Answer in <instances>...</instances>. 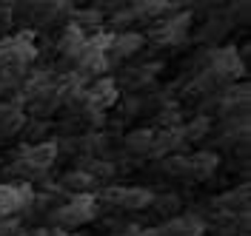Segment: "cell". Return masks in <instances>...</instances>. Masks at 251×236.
I'll list each match as a JSON object with an SVG mask.
<instances>
[{"instance_id":"1","label":"cell","mask_w":251,"mask_h":236,"mask_svg":"<svg viewBox=\"0 0 251 236\" xmlns=\"http://www.w3.org/2000/svg\"><path fill=\"white\" fill-rule=\"evenodd\" d=\"M97 216V199H94L92 193H75L72 199L66 205H60L54 214H51V219L63 225V228H77V225H86V222H92Z\"/></svg>"},{"instance_id":"2","label":"cell","mask_w":251,"mask_h":236,"mask_svg":"<svg viewBox=\"0 0 251 236\" xmlns=\"http://www.w3.org/2000/svg\"><path fill=\"white\" fill-rule=\"evenodd\" d=\"M34 205V188L29 182H20V185H0V219L6 216H15L20 211H26Z\"/></svg>"},{"instance_id":"3","label":"cell","mask_w":251,"mask_h":236,"mask_svg":"<svg viewBox=\"0 0 251 236\" xmlns=\"http://www.w3.org/2000/svg\"><path fill=\"white\" fill-rule=\"evenodd\" d=\"M111 205H120L123 211H143L154 202V193L151 188H143V185H128V188H109L103 193Z\"/></svg>"},{"instance_id":"4","label":"cell","mask_w":251,"mask_h":236,"mask_svg":"<svg viewBox=\"0 0 251 236\" xmlns=\"http://www.w3.org/2000/svg\"><path fill=\"white\" fill-rule=\"evenodd\" d=\"M208 71L214 74V77H240L243 71H246V65L240 60V51L234 46H226V48H217L214 54H211V60H208Z\"/></svg>"},{"instance_id":"5","label":"cell","mask_w":251,"mask_h":236,"mask_svg":"<svg viewBox=\"0 0 251 236\" xmlns=\"http://www.w3.org/2000/svg\"><path fill=\"white\" fill-rule=\"evenodd\" d=\"M117 100H120V91H117V83L111 77L94 80L92 86L86 88V106H89V108L106 111V108H111Z\"/></svg>"},{"instance_id":"6","label":"cell","mask_w":251,"mask_h":236,"mask_svg":"<svg viewBox=\"0 0 251 236\" xmlns=\"http://www.w3.org/2000/svg\"><path fill=\"white\" fill-rule=\"evenodd\" d=\"M188 26H191V15H188V12H174V15H169L166 23L157 29V40H160V43H180V40H186Z\"/></svg>"},{"instance_id":"7","label":"cell","mask_w":251,"mask_h":236,"mask_svg":"<svg viewBox=\"0 0 251 236\" xmlns=\"http://www.w3.org/2000/svg\"><path fill=\"white\" fill-rule=\"evenodd\" d=\"M86 32L80 29V26H75V23H69L66 29H63L60 34V40H57V51H60L66 60H77L80 57V51L86 48Z\"/></svg>"},{"instance_id":"8","label":"cell","mask_w":251,"mask_h":236,"mask_svg":"<svg viewBox=\"0 0 251 236\" xmlns=\"http://www.w3.org/2000/svg\"><path fill=\"white\" fill-rule=\"evenodd\" d=\"M80 68V77H94V74H106L109 71V54H103V51H97L86 43V48L80 51V57L75 60Z\"/></svg>"},{"instance_id":"9","label":"cell","mask_w":251,"mask_h":236,"mask_svg":"<svg viewBox=\"0 0 251 236\" xmlns=\"http://www.w3.org/2000/svg\"><path fill=\"white\" fill-rule=\"evenodd\" d=\"M146 43V37L140 32H120V34H111V43H109V51H114V57H131L137 54Z\"/></svg>"},{"instance_id":"10","label":"cell","mask_w":251,"mask_h":236,"mask_svg":"<svg viewBox=\"0 0 251 236\" xmlns=\"http://www.w3.org/2000/svg\"><path fill=\"white\" fill-rule=\"evenodd\" d=\"M214 168H217V154H211V151H200V154L188 157V176H194V179H208Z\"/></svg>"},{"instance_id":"11","label":"cell","mask_w":251,"mask_h":236,"mask_svg":"<svg viewBox=\"0 0 251 236\" xmlns=\"http://www.w3.org/2000/svg\"><path fill=\"white\" fill-rule=\"evenodd\" d=\"M151 142H154V131H151V128H137V131H131V134L126 137V151H128V154L149 157Z\"/></svg>"},{"instance_id":"12","label":"cell","mask_w":251,"mask_h":236,"mask_svg":"<svg viewBox=\"0 0 251 236\" xmlns=\"http://www.w3.org/2000/svg\"><path fill=\"white\" fill-rule=\"evenodd\" d=\"M137 17H169L177 12V3H166V0H146V3H134L131 6Z\"/></svg>"},{"instance_id":"13","label":"cell","mask_w":251,"mask_h":236,"mask_svg":"<svg viewBox=\"0 0 251 236\" xmlns=\"http://www.w3.org/2000/svg\"><path fill=\"white\" fill-rule=\"evenodd\" d=\"M60 182H63V188L80 191V193H89V188H94V176L89 171H83V168H77V171H69Z\"/></svg>"},{"instance_id":"14","label":"cell","mask_w":251,"mask_h":236,"mask_svg":"<svg viewBox=\"0 0 251 236\" xmlns=\"http://www.w3.org/2000/svg\"><path fill=\"white\" fill-rule=\"evenodd\" d=\"M208 131H211V117L200 114V117L188 120V126H183V137H186V142H197V140H203Z\"/></svg>"},{"instance_id":"15","label":"cell","mask_w":251,"mask_h":236,"mask_svg":"<svg viewBox=\"0 0 251 236\" xmlns=\"http://www.w3.org/2000/svg\"><path fill=\"white\" fill-rule=\"evenodd\" d=\"M163 173H169V176H186L188 173V157H183V154L163 157Z\"/></svg>"},{"instance_id":"16","label":"cell","mask_w":251,"mask_h":236,"mask_svg":"<svg viewBox=\"0 0 251 236\" xmlns=\"http://www.w3.org/2000/svg\"><path fill=\"white\" fill-rule=\"evenodd\" d=\"M75 15V26H80L83 32L89 26H100L103 23V12L100 9H80V12H72Z\"/></svg>"},{"instance_id":"17","label":"cell","mask_w":251,"mask_h":236,"mask_svg":"<svg viewBox=\"0 0 251 236\" xmlns=\"http://www.w3.org/2000/svg\"><path fill=\"white\" fill-rule=\"evenodd\" d=\"M134 20H137V15H134V9L128 6V9H120V12L111 15V26H114V29H126V26H131Z\"/></svg>"},{"instance_id":"18","label":"cell","mask_w":251,"mask_h":236,"mask_svg":"<svg viewBox=\"0 0 251 236\" xmlns=\"http://www.w3.org/2000/svg\"><path fill=\"white\" fill-rule=\"evenodd\" d=\"M157 202V211L160 214H174L177 208H180V199L174 196V193H169V196H160V199H154Z\"/></svg>"},{"instance_id":"19","label":"cell","mask_w":251,"mask_h":236,"mask_svg":"<svg viewBox=\"0 0 251 236\" xmlns=\"http://www.w3.org/2000/svg\"><path fill=\"white\" fill-rule=\"evenodd\" d=\"M17 231H20V219H17V216L0 219V236H15Z\"/></svg>"},{"instance_id":"20","label":"cell","mask_w":251,"mask_h":236,"mask_svg":"<svg viewBox=\"0 0 251 236\" xmlns=\"http://www.w3.org/2000/svg\"><path fill=\"white\" fill-rule=\"evenodd\" d=\"M160 120H163L169 128L177 126V123H180V111H177V106H169V111H163V114H160Z\"/></svg>"},{"instance_id":"21","label":"cell","mask_w":251,"mask_h":236,"mask_svg":"<svg viewBox=\"0 0 251 236\" xmlns=\"http://www.w3.org/2000/svg\"><path fill=\"white\" fill-rule=\"evenodd\" d=\"M86 117H89V123H92V126H103V123H106V114H103V111H97V108H89V106H86Z\"/></svg>"},{"instance_id":"22","label":"cell","mask_w":251,"mask_h":236,"mask_svg":"<svg viewBox=\"0 0 251 236\" xmlns=\"http://www.w3.org/2000/svg\"><path fill=\"white\" fill-rule=\"evenodd\" d=\"M29 236H51V231H46V228H37V231H31Z\"/></svg>"},{"instance_id":"23","label":"cell","mask_w":251,"mask_h":236,"mask_svg":"<svg viewBox=\"0 0 251 236\" xmlns=\"http://www.w3.org/2000/svg\"><path fill=\"white\" fill-rule=\"evenodd\" d=\"M51 236H77V234H66V231H51Z\"/></svg>"}]
</instances>
